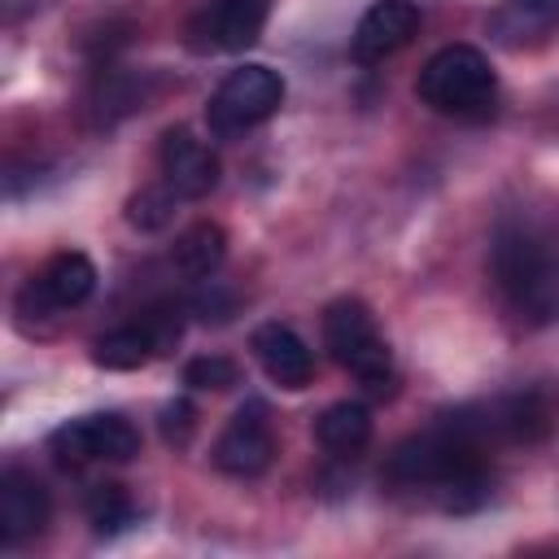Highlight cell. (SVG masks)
<instances>
[{"label":"cell","mask_w":559,"mask_h":559,"mask_svg":"<svg viewBox=\"0 0 559 559\" xmlns=\"http://www.w3.org/2000/svg\"><path fill=\"white\" fill-rule=\"evenodd\" d=\"M92 288H96V266H92L87 253H79V249L52 253L26 280V288L17 293V314H57V310H70V306L87 301Z\"/></svg>","instance_id":"7"},{"label":"cell","mask_w":559,"mask_h":559,"mask_svg":"<svg viewBox=\"0 0 559 559\" xmlns=\"http://www.w3.org/2000/svg\"><path fill=\"white\" fill-rule=\"evenodd\" d=\"M157 162H162L166 183H170L179 197H188V201L214 192V183H218V157H214L210 144L197 140L188 127H170V131L162 135Z\"/></svg>","instance_id":"10"},{"label":"cell","mask_w":559,"mask_h":559,"mask_svg":"<svg viewBox=\"0 0 559 559\" xmlns=\"http://www.w3.org/2000/svg\"><path fill=\"white\" fill-rule=\"evenodd\" d=\"M271 459H275L271 419H266V406L253 397L218 432V441H214V467L227 472V476H258V472L271 467Z\"/></svg>","instance_id":"8"},{"label":"cell","mask_w":559,"mask_h":559,"mask_svg":"<svg viewBox=\"0 0 559 559\" xmlns=\"http://www.w3.org/2000/svg\"><path fill=\"white\" fill-rule=\"evenodd\" d=\"M314 437L332 454H358L371 441V411L362 402H336V406H328L319 415Z\"/></svg>","instance_id":"15"},{"label":"cell","mask_w":559,"mask_h":559,"mask_svg":"<svg viewBox=\"0 0 559 559\" xmlns=\"http://www.w3.org/2000/svg\"><path fill=\"white\" fill-rule=\"evenodd\" d=\"M192 419H197L192 402H170V406L162 411V432H166V441L188 445V437H192Z\"/></svg>","instance_id":"20"},{"label":"cell","mask_w":559,"mask_h":559,"mask_svg":"<svg viewBox=\"0 0 559 559\" xmlns=\"http://www.w3.org/2000/svg\"><path fill=\"white\" fill-rule=\"evenodd\" d=\"M175 188L162 183V188H140L131 201H127V223L140 227V231H162L170 218H175Z\"/></svg>","instance_id":"18"},{"label":"cell","mask_w":559,"mask_h":559,"mask_svg":"<svg viewBox=\"0 0 559 559\" xmlns=\"http://www.w3.org/2000/svg\"><path fill=\"white\" fill-rule=\"evenodd\" d=\"M183 384L188 389H205V393H223L231 384H240V367L223 354H201L183 367Z\"/></svg>","instance_id":"19"},{"label":"cell","mask_w":559,"mask_h":559,"mask_svg":"<svg viewBox=\"0 0 559 559\" xmlns=\"http://www.w3.org/2000/svg\"><path fill=\"white\" fill-rule=\"evenodd\" d=\"M323 341L332 349V358L376 397L393 393V358H389V345L376 328V314L358 301V297H336L328 310H323Z\"/></svg>","instance_id":"3"},{"label":"cell","mask_w":559,"mask_h":559,"mask_svg":"<svg viewBox=\"0 0 559 559\" xmlns=\"http://www.w3.org/2000/svg\"><path fill=\"white\" fill-rule=\"evenodd\" d=\"M415 31H419V4L415 0H376L349 35V57L362 66L384 61L397 48H406L415 39Z\"/></svg>","instance_id":"9"},{"label":"cell","mask_w":559,"mask_h":559,"mask_svg":"<svg viewBox=\"0 0 559 559\" xmlns=\"http://www.w3.org/2000/svg\"><path fill=\"white\" fill-rule=\"evenodd\" d=\"M153 354H157V341H153V332H148L144 319L140 323H127V328H114V332H105L92 345V362L105 367V371H135Z\"/></svg>","instance_id":"16"},{"label":"cell","mask_w":559,"mask_h":559,"mask_svg":"<svg viewBox=\"0 0 559 559\" xmlns=\"http://www.w3.org/2000/svg\"><path fill=\"white\" fill-rule=\"evenodd\" d=\"M493 280L528 323L559 319V245L524 223H502L493 236Z\"/></svg>","instance_id":"1"},{"label":"cell","mask_w":559,"mask_h":559,"mask_svg":"<svg viewBox=\"0 0 559 559\" xmlns=\"http://www.w3.org/2000/svg\"><path fill=\"white\" fill-rule=\"evenodd\" d=\"M44 524H48V489L31 472L9 467L0 476V542L17 546L35 537Z\"/></svg>","instance_id":"13"},{"label":"cell","mask_w":559,"mask_h":559,"mask_svg":"<svg viewBox=\"0 0 559 559\" xmlns=\"http://www.w3.org/2000/svg\"><path fill=\"white\" fill-rule=\"evenodd\" d=\"M266 26V0H197L183 17V44L201 57L245 52Z\"/></svg>","instance_id":"5"},{"label":"cell","mask_w":559,"mask_h":559,"mask_svg":"<svg viewBox=\"0 0 559 559\" xmlns=\"http://www.w3.org/2000/svg\"><path fill=\"white\" fill-rule=\"evenodd\" d=\"M415 96L445 118H485L498 100V79L480 48L450 44L424 61L415 79Z\"/></svg>","instance_id":"2"},{"label":"cell","mask_w":559,"mask_h":559,"mask_svg":"<svg viewBox=\"0 0 559 559\" xmlns=\"http://www.w3.org/2000/svg\"><path fill=\"white\" fill-rule=\"evenodd\" d=\"M555 31H559V0H498V9L489 13V39L511 52L542 48Z\"/></svg>","instance_id":"12"},{"label":"cell","mask_w":559,"mask_h":559,"mask_svg":"<svg viewBox=\"0 0 559 559\" xmlns=\"http://www.w3.org/2000/svg\"><path fill=\"white\" fill-rule=\"evenodd\" d=\"M249 349H253L258 367L266 371V380L280 389H306L314 380V358L288 323H262L249 336Z\"/></svg>","instance_id":"11"},{"label":"cell","mask_w":559,"mask_h":559,"mask_svg":"<svg viewBox=\"0 0 559 559\" xmlns=\"http://www.w3.org/2000/svg\"><path fill=\"white\" fill-rule=\"evenodd\" d=\"M280 100H284V79L271 66L253 61V66L231 70L214 87V96L205 105V122H210V131L218 140H231V135H245L249 127L266 122L280 109Z\"/></svg>","instance_id":"4"},{"label":"cell","mask_w":559,"mask_h":559,"mask_svg":"<svg viewBox=\"0 0 559 559\" xmlns=\"http://www.w3.org/2000/svg\"><path fill=\"white\" fill-rule=\"evenodd\" d=\"M87 520H92L96 533H118V528H127L135 520V507H131V498H127L122 485H92V493H87Z\"/></svg>","instance_id":"17"},{"label":"cell","mask_w":559,"mask_h":559,"mask_svg":"<svg viewBox=\"0 0 559 559\" xmlns=\"http://www.w3.org/2000/svg\"><path fill=\"white\" fill-rule=\"evenodd\" d=\"M48 450L57 454V463L66 467H83V463H127L140 454V432L122 419V415H83L61 424L48 437Z\"/></svg>","instance_id":"6"},{"label":"cell","mask_w":559,"mask_h":559,"mask_svg":"<svg viewBox=\"0 0 559 559\" xmlns=\"http://www.w3.org/2000/svg\"><path fill=\"white\" fill-rule=\"evenodd\" d=\"M227 258V231L218 223H192L175 249H170V262L188 275V280H205L218 271V262Z\"/></svg>","instance_id":"14"}]
</instances>
